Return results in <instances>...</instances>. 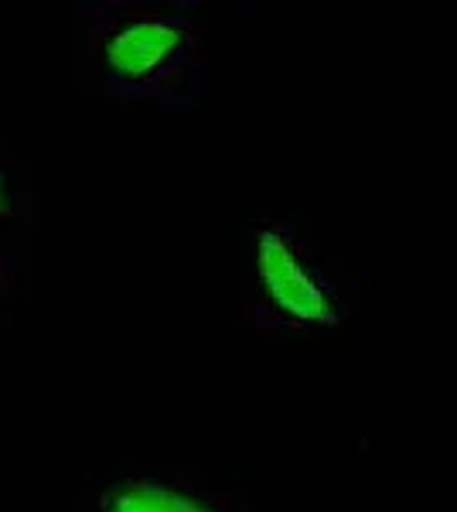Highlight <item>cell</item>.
Wrapping results in <instances>:
<instances>
[{"label":"cell","mask_w":457,"mask_h":512,"mask_svg":"<svg viewBox=\"0 0 457 512\" xmlns=\"http://www.w3.org/2000/svg\"><path fill=\"white\" fill-rule=\"evenodd\" d=\"M14 287V263H11V250H7V239L0 233V304L11 297Z\"/></svg>","instance_id":"5b68a950"},{"label":"cell","mask_w":457,"mask_h":512,"mask_svg":"<svg viewBox=\"0 0 457 512\" xmlns=\"http://www.w3.org/2000/svg\"><path fill=\"white\" fill-rule=\"evenodd\" d=\"M21 222V171L11 151L0 144V229Z\"/></svg>","instance_id":"277c9868"},{"label":"cell","mask_w":457,"mask_h":512,"mask_svg":"<svg viewBox=\"0 0 457 512\" xmlns=\"http://www.w3.org/2000/svg\"><path fill=\"white\" fill-rule=\"evenodd\" d=\"M355 297V280L324 260L304 226L280 216L256 219L239 311L246 328L260 335L328 332L352 318Z\"/></svg>","instance_id":"7a4b0ae2"},{"label":"cell","mask_w":457,"mask_h":512,"mask_svg":"<svg viewBox=\"0 0 457 512\" xmlns=\"http://www.w3.org/2000/svg\"><path fill=\"white\" fill-rule=\"evenodd\" d=\"M96 512H256L239 492L168 468H127L96 495Z\"/></svg>","instance_id":"3957f363"},{"label":"cell","mask_w":457,"mask_h":512,"mask_svg":"<svg viewBox=\"0 0 457 512\" xmlns=\"http://www.w3.org/2000/svg\"><path fill=\"white\" fill-rule=\"evenodd\" d=\"M209 21L198 0H82V93L137 110H195L209 89Z\"/></svg>","instance_id":"6da1fadb"}]
</instances>
